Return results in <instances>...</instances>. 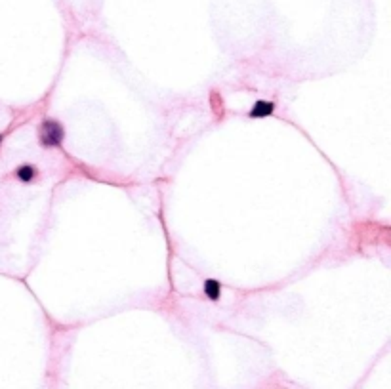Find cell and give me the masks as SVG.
I'll return each instance as SVG.
<instances>
[{"label":"cell","instance_id":"cell-1","mask_svg":"<svg viewBox=\"0 0 391 389\" xmlns=\"http://www.w3.org/2000/svg\"><path fill=\"white\" fill-rule=\"evenodd\" d=\"M38 136H40V143L44 147H58V145L63 143L65 130H63V126L58 120H44L40 124Z\"/></svg>","mask_w":391,"mask_h":389},{"label":"cell","instance_id":"cell-2","mask_svg":"<svg viewBox=\"0 0 391 389\" xmlns=\"http://www.w3.org/2000/svg\"><path fill=\"white\" fill-rule=\"evenodd\" d=\"M273 111H275V105H273L271 101L258 100L252 105V109H250V116H252V118H265V116L273 115Z\"/></svg>","mask_w":391,"mask_h":389},{"label":"cell","instance_id":"cell-3","mask_svg":"<svg viewBox=\"0 0 391 389\" xmlns=\"http://www.w3.org/2000/svg\"><path fill=\"white\" fill-rule=\"evenodd\" d=\"M204 296L208 298V300H219V296H222V284L216 281V279H206L204 281Z\"/></svg>","mask_w":391,"mask_h":389},{"label":"cell","instance_id":"cell-4","mask_svg":"<svg viewBox=\"0 0 391 389\" xmlns=\"http://www.w3.org/2000/svg\"><path fill=\"white\" fill-rule=\"evenodd\" d=\"M15 174H17V178H19L23 183H31V181L36 178V168L31 164H23L17 168V172Z\"/></svg>","mask_w":391,"mask_h":389},{"label":"cell","instance_id":"cell-5","mask_svg":"<svg viewBox=\"0 0 391 389\" xmlns=\"http://www.w3.org/2000/svg\"><path fill=\"white\" fill-rule=\"evenodd\" d=\"M212 107H214V111H216L217 115H222V111H224V105L219 103V98H217L216 92L212 94Z\"/></svg>","mask_w":391,"mask_h":389}]
</instances>
